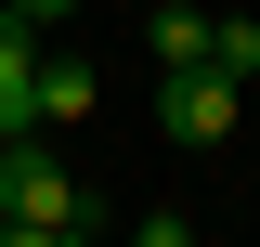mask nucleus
<instances>
[{
    "label": "nucleus",
    "mask_w": 260,
    "mask_h": 247,
    "mask_svg": "<svg viewBox=\"0 0 260 247\" xmlns=\"http://www.w3.org/2000/svg\"><path fill=\"white\" fill-rule=\"evenodd\" d=\"M104 234V195H78V169H65L52 143H0V247H78Z\"/></svg>",
    "instance_id": "obj_1"
},
{
    "label": "nucleus",
    "mask_w": 260,
    "mask_h": 247,
    "mask_svg": "<svg viewBox=\"0 0 260 247\" xmlns=\"http://www.w3.org/2000/svg\"><path fill=\"white\" fill-rule=\"evenodd\" d=\"M234 117H247V78H221V65H156V130L182 156L234 143Z\"/></svg>",
    "instance_id": "obj_2"
},
{
    "label": "nucleus",
    "mask_w": 260,
    "mask_h": 247,
    "mask_svg": "<svg viewBox=\"0 0 260 247\" xmlns=\"http://www.w3.org/2000/svg\"><path fill=\"white\" fill-rule=\"evenodd\" d=\"M26 104H39V130H65V117H91V104H104V78H91V52H39V78H26Z\"/></svg>",
    "instance_id": "obj_3"
},
{
    "label": "nucleus",
    "mask_w": 260,
    "mask_h": 247,
    "mask_svg": "<svg viewBox=\"0 0 260 247\" xmlns=\"http://www.w3.org/2000/svg\"><path fill=\"white\" fill-rule=\"evenodd\" d=\"M208 26L221 13H195V0H143V52L156 65H208Z\"/></svg>",
    "instance_id": "obj_4"
},
{
    "label": "nucleus",
    "mask_w": 260,
    "mask_h": 247,
    "mask_svg": "<svg viewBox=\"0 0 260 247\" xmlns=\"http://www.w3.org/2000/svg\"><path fill=\"white\" fill-rule=\"evenodd\" d=\"M208 65H221V78H260V26H247V13H221V26H208Z\"/></svg>",
    "instance_id": "obj_5"
},
{
    "label": "nucleus",
    "mask_w": 260,
    "mask_h": 247,
    "mask_svg": "<svg viewBox=\"0 0 260 247\" xmlns=\"http://www.w3.org/2000/svg\"><path fill=\"white\" fill-rule=\"evenodd\" d=\"M13 13H26V26H52V13H65V0H13Z\"/></svg>",
    "instance_id": "obj_6"
}]
</instances>
